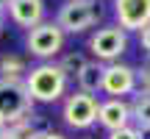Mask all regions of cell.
<instances>
[{
    "instance_id": "obj_1",
    "label": "cell",
    "mask_w": 150,
    "mask_h": 139,
    "mask_svg": "<svg viewBox=\"0 0 150 139\" xmlns=\"http://www.w3.org/2000/svg\"><path fill=\"white\" fill-rule=\"evenodd\" d=\"M67 81L70 78L61 72L59 64L42 61V64L28 70L22 86H25V92L31 95L33 103H56V100H61V95L67 92Z\"/></svg>"
},
{
    "instance_id": "obj_2",
    "label": "cell",
    "mask_w": 150,
    "mask_h": 139,
    "mask_svg": "<svg viewBox=\"0 0 150 139\" xmlns=\"http://www.w3.org/2000/svg\"><path fill=\"white\" fill-rule=\"evenodd\" d=\"M33 117V100L22 84H6L0 81V125L11 128Z\"/></svg>"
},
{
    "instance_id": "obj_3",
    "label": "cell",
    "mask_w": 150,
    "mask_h": 139,
    "mask_svg": "<svg viewBox=\"0 0 150 139\" xmlns=\"http://www.w3.org/2000/svg\"><path fill=\"white\" fill-rule=\"evenodd\" d=\"M100 17V3L97 0H67L56 14V25L64 33H83Z\"/></svg>"
},
{
    "instance_id": "obj_4",
    "label": "cell",
    "mask_w": 150,
    "mask_h": 139,
    "mask_svg": "<svg viewBox=\"0 0 150 139\" xmlns=\"http://www.w3.org/2000/svg\"><path fill=\"white\" fill-rule=\"evenodd\" d=\"M64 36H67V33L61 31L56 22H47V20H45V22H39L36 28L28 31L25 48H28V53H31V56L47 61V59H53V56L61 53V48H64Z\"/></svg>"
},
{
    "instance_id": "obj_5",
    "label": "cell",
    "mask_w": 150,
    "mask_h": 139,
    "mask_svg": "<svg viewBox=\"0 0 150 139\" xmlns=\"http://www.w3.org/2000/svg\"><path fill=\"white\" fill-rule=\"evenodd\" d=\"M128 50V33L120 25H106L97 28L89 39V53L95 56L97 61H106V64H114L120 56Z\"/></svg>"
},
{
    "instance_id": "obj_6",
    "label": "cell",
    "mask_w": 150,
    "mask_h": 139,
    "mask_svg": "<svg viewBox=\"0 0 150 139\" xmlns=\"http://www.w3.org/2000/svg\"><path fill=\"white\" fill-rule=\"evenodd\" d=\"M97 109H100V100L95 95H86V92H72L67 95L64 100V123L70 128H78V131H86L89 125L97 123Z\"/></svg>"
},
{
    "instance_id": "obj_7",
    "label": "cell",
    "mask_w": 150,
    "mask_h": 139,
    "mask_svg": "<svg viewBox=\"0 0 150 139\" xmlns=\"http://www.w3.org/2000/svg\"><path fill=\"white\" fill-rule=\"evenodd\" d=\"M117 25L128 31H142L150 25V0H114Z\"/></svg>"
},
{
    "instance_id": "obj_8",
    "label": "cell",
    "mask_w": 150,
    "mask_h": 139,
    "mask_svg": "<svg viewBox=\"0 0 150 139\" xmlns=\"http://www.w3.org/2000/svg\"><path fill=\"white\" fill-rule=\"evenodd\" d=\"M136 70L128 67V64H106L103 67V92L108 97H122V95H131L136 89Z\"/></svg>"
},
{
    "instance_id": "obj_9",
    "label": "cell",
    "mask_w": 150,
    "mask_h": 139,
    "mask_svg": "<svg viewBox=\"0 0 150 139\" xmlns=\"http://www.w3.org/2000/svg\"><path fill=\"white\" fill-rule=\"evenodd\" d=\"M97 123H100L108 134H114V131H120V128H128V125H131V103H125L122 97L100 100Z\"/></svg>"
},
{
    "instance_id": "obj_10",
    "label": "cell",
    "mask_w": 150,
    "mask_h": 139,
    "mask_svg": "<svg viewBox=\"0 0 150 139\" xmlns=\"http://www.w3.org/2000/svg\"><path fill=\"white\" fill-rule=\"evenodd\" d=\"M6 11H8L14 25L28 28V31L36 28L39 22H45V3L42 0H14Z\"/></svg>"
},
{
    "instance_id": "obj_11",
    "label": "cell",
    "mask_w": 150,
    "mask_h": 139,
    "mask_svg": "<svg viewBox=\"0 0 150 139\" xmlns=\"http://www.w3.org/2000/svg\"><path fill=\"white\" fill-rule=\"evenodd\" d=\"M103 67H106V64H100V61H89V64L81 70V75H78L81 92H86V95L103 92Z\"/></svg>"
},
{
    "instance_id": "obj_12",
    "label": "cell",
    "mask_w": 150,
    "mask_h": 139,
    "mask_svg": "<svg viewBox=\"0 0 150 139\" xmlns=\"http://www.w3.org/2000/svg\"><path fill=\"white\" fill-rule=\"evenodd\" d=\"M25 75H28V67H25V61L20 56L0 59V81H6V84H22Z\"/></svg>"
},
{
    "instance_id": "obj_13",
    "label": "cell",
    "mask_w": 150,
    "mask_h": 139,
    "mask_svg": "<svg viewBox=\"0 0 150 139\" xmlns=\"http://www.w3.org/2000/svg\"><path fill=\"white\" fill-rule=\"evenodd\" d=\"M131 120L136 128H150V89H139L131 103Z\"/></svg>"
},
{
    "instance_id": "obj_14",
    "label": "cell",
    "mask_w": 150,
    "mask_h": 139,
    "mask_svg": "<svg viewBox=\"0 0 150 139\" xmlns=\"http://www.w3.org/2000/svg\"><path fill=\"white\" fill-rule=\"evenodd\" d=\"M89 61H86V56L83 53H67V56H61V61H59V67H61V72L67 75V78H78L81 75V70H83Z\"/></svg>"
},
{
    "instance_id": "obj_15",
    "label": "cell",
    "mask_w": 150,
    "mask_h": 139,
    "mask_svg": "<svg viewBox=\"0 0 150 139\" xmlns=\"http://www.w3.org/2000/svg\"><path fill=\"white\" fill-rule=\"evenodd\" d=\"M42 131L33 125V120H25V123H17L8 128V139H39Z\"/></svg>"
},
{
    "instance_id": "obj_16",
    "label": "cell",
    "mask_w": 150,
    "mask_h": 139,
    "mask_svg": "<svg viewBox=\"0 0 150 139\" xmlns=\"http://www.w3.org/2000/svg\"><path fill=\"white\" fill-rule=\"evenodd\" d=\"M108 139H142V134L136 125H128V128H120L114 134H108Z\"/></svg>"
},
{
    "instance_id": "obj_17",
    "label": "cell",
    "mask_w": 150,
    "mask_h": 139,
    "mask_svg": "<svg viewBox=\"0 0 150 139\" xmlns=\"http://www.w3.org/2000/svg\"><path fill=\"white\" fill-rule=\"evenodd\" d=\"M136 78L142 81V89H150V56L145 59V64H142V70L136 72Z\"/></svg>"
},
{
    "instance_id": "obj_18",
    "label": "cell",
    "mask_w": 150,
    "mask_h": 139,
    "mask_svg": "<svg viewBox=\"0 0 150 139\" xmlns=\"http://www.w3.org/2000/svg\"><path fill=\"white\" fill-rule=\"evenodd\" d=\"M139 45H142V48L147 50V56H150V25L139 31Z\"/></svg>"
},
{
    "instance_id": "obj_19",
    "label": "cell",
    "mask_w": 150,
    "mask_h": 139,
    "mask_svg": "<svg viewBox=\"0 0 150 139\" xmlns=\"http://www.w3.org/2000/svg\"><path fill=\"white\" fill-rule=\"evenodd\" d=\"M39 139H67L64 134H56V131H42V136Z\"/></svg>"
},
{
    "instance_id": "obj_20",
    "label": "cell",
    "mask_w": 150,
    "mask_h": 139,
    "mask_svg": "<svg viewBox=\"0 0 150 139\" xmlns=\"http://www.w3.org/2000/svg\"><path fill=\"white\" fill-rule=\"evenodd\" d=\"M0 139H8V128L6 125H0Z\"/></svg>"
},
{
    "instance_id": "obj_21",
    "label": "cell",
    "mask_w": 150,
    "mask_h": 139,
    "mask_svg": "<svg viewBox=\"0 0 150 139\" xmlns=\"http://www.w3.org/2000/svg\"><path fill=\"white\" fill-rule=\"evenodd\" d=\"M11 3H14V0H0V9H3V11H6V9H8V6H11Z\"/></svg>"
},
{
    "instance_id": "obj_22",
    "label": "cell",
    "mask_w": 150,
    "mask_h": 139,
    "mask_svg": "<svg viewBox=\"0 0 150 139\" xmlns=\"http://www.w3.org/2000/svg\"><path fill=\"white\" fill-rule=\"evenodd\" d=\"M3 22H6V11L0 9V31H3Z\"/></svg>"
},
{
    "instance_id": "obj_23",
    "label": "cell",
    "mask_w": 150,
    "mask_h": 139,
    "mask_svg": "<svg viewBox=\"0 0 150 139\" xmlns=\"http://www.w3.org/2000/svg\"><path fill=\"white\" fill-rule=\"evenodd\" d=\"M86 139H92V136H86Z\"/></svg>"
}]
</instances>
